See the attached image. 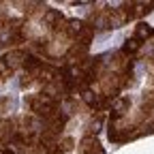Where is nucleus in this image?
<instances>
[{
	"mask_svg": "<svg viewBox=\"0 0 154 154\" xmlns=\"http://www.w3.org/2000/svg\"><path fill=\"white\" fill-rule=\"evenodd\" d=\"M30 116H34V118H41V120H47L51 118L54 113L60 111V101L54 99V96L45 94V92H34V94H26L24 99Z\"/></svg>",
	"mask_w": 154,
	"mask_h": 154,
	"instance_id": "1",
	"label": "nucleus"
},
{
	"mask_svg": "<svg viewBox=\"0 0 154 154\" xmlns=\"http://www.w3.org/2000/svg\"><path fill=\"white\" fill-rule=\"evenodd\" d=\"M86 22L92 24V26H99V28H103V30H111V28H120V26L124 24V19H122V15H120V9L103 7V9L92 11Z\"/></svg>",
	"mask_w": 154,
	"mask_h": 154,
	"instance_id": "2",
	"label": "nucleus"
},
{
	"mask_svg": "<svg viewBox=\"0 0 154 154\" xmlns=\"http://www.w3.org/2000/svg\"><path fill=\"white\" fill-rule=\"evenodd\" d=\"M152 11H154V2H124V5H120V15L124 19V24L133 22V19H139Z\"/></svg>",
	"mask_w": 154,
	"mask_h": 154,
	"instance_id": "3",
	"label": "nucleus"
},
{
	"mask_svg": "<svg viewBox=\"0 0 154 154\" xmlns=\"http://www.w3.org/2000/svg\"><path fill=\"white\" fill-rule=\"evenodd\" d=\"M131 105H133L131 96H120V99H116L113 105H111L109 122H122L126 116H128V111H131Z\"/></svg>",
	"mask_w": 154,
	"mask_h": 154,
	"instance_id": "4",
	"label": "nucleus"
},
{
	"mask_svg": "<svg viewBox=\"0 0 154 154\" xmlns=\"http://www.w3.org/2000/svg\"><path fill=\"white\" fill-rule=\"evenodd\" d=\"M77 150H79V154H105L101 141L96 139V135H86V137L79 141Z\"/></svg>",
	"mask_w": 154,
	"mask_h": 154,
	"instance_id": "5",
	"label": "nucleus"
},
{
	"mask_svg": "<svg viewBox=\"0 0 154 154\" xmlns=\"http://www.w3.org/2000/svg\"><path fill=\"white\" fill-rule=\"evenodd\" d=\"M17 131L15 116L13 118H0V146H7L13 141V135Z\"/></svg>",
	"mask_w": 154,
	"mask_h": 154,
	"instance_id": "6",
	"label": "nucleus"
},
{
	"mask_svg": "<svg viewBox=\"0 0 154 154\" xmlns=\"http://www.w3.org/2000/svg\"><path fill=\"white\" fill-rule=\"evenodd\" d=\"M141 47H143V41L133 34V36H128L126 41H124V45H122V54H124L126 58H133V56H137V54L141 51Z\"/></svg>",
	"mask_w": 154,
	"mask_h": 154,
	"instance_id": "7",
	"label": "nucleus"
},
{
	"mask_svg": "<svg viewBox=\"0 0 154 154\" xmlns=\"http://www.w3.org/2000/svg\"><path fill=\"white\" fill-rule=\"evenodd\" d=\"M13 109H15V99H13V96H9V94L0 96V116H2V113H9V111H13Z\"/></svg>",
	"mask_w": 154,
	"mask_h": 154,
	"instance_id": "8",
	"label": "nucleus"
},
{
	"mask_svg": "<svg viewBox=\"0 0 154 154\" xmlns=\"http://www.w3.org/2000/svg\"><path fill=\"white\" fill-rule=\"evenodd\" d=\"M13 73H15V71H13L11 64L7 62V58H5V56H0V82H7Z\"/></svg>",
	"mask_w": 154,
	"mask_h": 154,
	"instance_id": "9",
	"label": "nucleus"
},
{
	"mask_svg": "<svg viewBox=\"0 0 154 154\" xmlns=\"http://www.w3.org/2000/svg\"><path fill=\"white\" fill-rule=\"evenodd\" d=\"M58 146H60V148L64 150V154H66L69 150H73V146H75V139H73V137H64L62 141H58Z\"/></svg>",
	"mask_w": 154,
	"mask_h": 154,
	"instance_id": "10",
	"label": "nucleus"
},
{
	"mask_svg": "<svg viewBox=\"0 0 154 154\" xmlns=\"http://www.w3.org/2000/svg\"><path fill=\"white\" fill-rule=\"evenodd\" d=\"M143 128H146L143 133H154V120H152V122H150L148 126H143Z\"/></svg>",
	"mask_w": 154,
	"mask_h": 154,
	"instance_id": "11",
	"label": "nucleus"
},
{
	"mask_svg": "<svg viewBox=\"0 0 154 154\" xmlns=\"http://www.w3.org/2000/svg\"><path fill=\"white\" fill-rule=\"evenodd\" d=\"M0 154H15V152L9 150V148H0Z\"/></svg>",
	"mask_w": 154,
	"mask_h": 154,
	"instance_id": "12",
	"label": "nucleus"
}]
</instances>
